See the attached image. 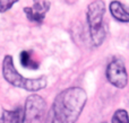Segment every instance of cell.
<instances>
[{
    "label": "cell",
    "mask_w": 129,
    "mask_h": 123,
    "mask_svg": "<svg viewBox=\"0 0 129 123\" xmlns=\"http://www.w3.org/2000/svg\"><path fill=\"white\" fill-rule=\"evenodd\" d=\"M87 101L85 90L71 87L57 95L47 116L45 123H75Z\"/></svg>",
    "instance_id": "1"
},
{
    "label": "cell",
    "mask_w": 129,
    "mask_h": 123,
    "mask_svg": "<svg viewBox=\"0 0 129 123\" xmlns=\"http://www.w3.org/2000/svg\"><path fill=\"white\" fill-rule=\"evenodd\" d=\"M2 75H4L6 81H8L10 85L26 89L28 92H37V90L45 88V86H47V79L43 77L35 79L22 77L18 71L16 70L13 58L10 55L5 56L4 62H2Z\"/></svg>",
    "instance_id": "2"
},
{
    "label": "cell",
    "mask_w": 129,
    "mask_h": 123,
    "mask_svg": "<svg viewBox=\"0 0 129 123\" xmlns=\"http://www.w3.org/2000/svg\"><path fill=\"white\" fill-rule=\"evenodd\" d=\"M105 5L102 0H95L87 8V23L93 44L100 46L105 38V28L103 25V16Z\"/></svg>",
    "instance_id": "3"
},
{
    "label": "cell",
    "mask_w": 129,
    "mask_h": 123,
    "mask_svg": "<svg viewBox=\"0 0 129 123\" xmlns=\"http://www.w3.org/2000/svg\"><path fill=\"white\" fill-rule=\"evenodd\" d=\"M45 111L44 99L36 94L27 97L25 102V121L27 123H41Z\"/></svg>",
    "instance_id": "4"
},
{
    "label": "cell",
    "mask_w": 129,
    "mask_h": 123,
    "mask_svg": "<svg viewBox=\"0 0 129 123\" xmlns=\"http://www.w3.org/2000/svg\"><path fill=\"white\" fill-rule=\"evenodd\" d=\"M107 78L113 86L118 88L126 87L128 82V76L126 71L125 64L121 60L115 59L107 68Z\"/></svg>",
    "instance_id": "5"
},
{
    "label": "cell",
    "mask_w": 129,
    "mask_h": 123,
    "mask_svg": "<svg viewBox=\"0 0 129 123\" xmlns=\"http://www.w3.org/2000/svg\"><path fill=\"white\" fill-rule=\"evenodd\" d=\"M50 8V2L49 1H40V0H34V6L32 7L24 8L27 18L31 22L42 23L45 17L47 11Z\"/></svg>",
    "instance_id": "6"
},
{
    "label": "cell",
    "mask_w": 129,
    "mask_h": 123,
    "mask_svg": "<svg viewBox=\"0 0 129 123\" xmlns=\"http://www.w3.org/2000/svg\"><path fill=\"white\" fill-rule=\"evenodd\" d=\"M110 11L114 18L122 23H129V9L119 1H112L110 4Z\"/></svg>",
    "instance_id": "7"
},
{
    "label": "cell",
    "mask_w": 129,
    "mask_h": 123,
    "mask_svg": "<svg viewBox=\"0 0 129 123\" xmlns=\"http://www.w3.org/2000/svg\"><path fill=\"white\" fill-rule=\"evenodd\" d=\"M25 113L24 110L17 108L14 111H4L0 117V123H24Z\"/></svg>",
    "instance_id": "8"
},
{
    "label": "cell",
    "mask_w": 129,
    "mask_h": 123,
    "mask_svg": "<svg viewBox=\"0 0 129 123\" xmlns=\"http://www.w3.org/2000/svg\"><path fill=\"white\" fill-rule=\"evenodd\" d=\"M20 63H22L23 67L27 68V69H37L39 68V63L35 62L33 59H32V56H31L30 52L28 51H23L20 53Z\"/></svg>",
    "instance_id": "9"
},
{
    "label": "cell",
    "mask_w": 129,
    "mask_h": 123,
    "mask_svg": "<svg viewBox=\"0 0 129 123\" xmlns=\"http://www.w3.org/2000/svg\"><path fill=\"white\" fill-rule=\"evenodd\" d=\"M112 123H129V116L127 111L118 110L112 116Z\"/></svg>",
    "instance_id": "10"
},
{
    "label": "cell",
    "mask_w": 129,
    "mask_h": 123,
    "mask_svg": "<svg viewBox=\"0 0 129 123\" xmlns=\"http://www.w3.org/2000/svg\"><path fill=\"white\" fill-rule=\"evenodd\" d=\"M17 1H19V0H0V12H5V11L9 10Z\"/></svg>",
    "instance_id": "11"
},
{
    "label": "cell",
    "mask_w": 129,
    "mask_h": 123,
    "mask_svg": "<svg viewBox=\"0 0 129 123\" xmlns=\"http://www.w3.org/2000/svg\"><path fill=\"white\" fill-rule=\"evenodd\" d=\"M103 123H105V122H103Z\"/></svg>",
    "instance_id": "12"
}]
</instances>
